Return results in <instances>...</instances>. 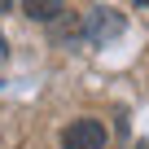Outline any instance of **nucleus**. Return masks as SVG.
I'll return each mask as SVG.
<instances>
[{"label":"nucleus","instance_id":"1","mask_svg":"<svg viewBox=\"0 0 149 149\" xmlns=\"http://www.w3.org/2000/svg\"><path fill=\"white\" fill-rule=\"evenodd\" d=\"M61 149H105V127L97 118H74L61 132Z\"/></svg>","mask_w":149,"mask_h":149},{"label":"nucleus","instance_id":"5","mask_svg":"<svg viewBox=\"0 0 149 149\" xmlns=\"http://www.w3.org/2000/svg\"><path fill=\"white\" fill-rule=\"evenodd\" d=\"M0 57H5V40H0Z\"/></svg>","mask_w":149,"mask_h":149},{"label":"nucleus","instance_id":"4","mask_svg":"<svg viewBox=\"0 0 149 149\" xmlns=\"http://www.w3.org/2000/svg\"><path fill=\"white\" fill-rule=\"evenodd\" d=\"M9 5H13V0H0V13H9Z\"/></svg>","mask_w":149,"mask_h":149},{"label":"nucleus","instance_id":"7","mask_svg":"<svg viewBox=\"0 0 149 149\" xmlns=\"http://www.w3.org/2000/svg\"><path fill=\"white\" fill-rule=\"evenodd\" d=\"M136 5H149V0H136Z\"/></svg>","mask_w":149,"mask_h":149},{"label":"nucleus","instance_id":"6","mask_svg":"<svg viewBox=\"0 0 149 149\" xmlns=\"http://www.w3.org/2000/svg\"><path fill=\"white\" fill-rule=\"evenodd\" d=\"M140 149H149V140H140Z\"/></svg>","mask_w":149,"mask_h":149},{"label":"nucleus","instance_id":"3","mask_svg":"<svg viewBox=\"0 0 149 149\" xmlns=\"http://www.w3.org/2000/svg\"><path fill=\"white\" fill-rule=\"evenodd\" d=\"M22 9H26L35 22H53V18H61L66 0H22Z\"/></svg>","mask_w":149,"mask_h":149},{"label":"nucleus","instance_id":"2","mask_svg":"<svg viewBox=\"0 0 149 149\" xmlns=\"http://www.w3.org/2000/svg\"><path fill=\"white\" fill-rule=\"evenodd\" d=\"M123 31V18L114 13V9H88V18H84V35L92 40V44H105V40H114Z\"/></svg>","mask_w":149,"mask_h":149}]
</instances>
